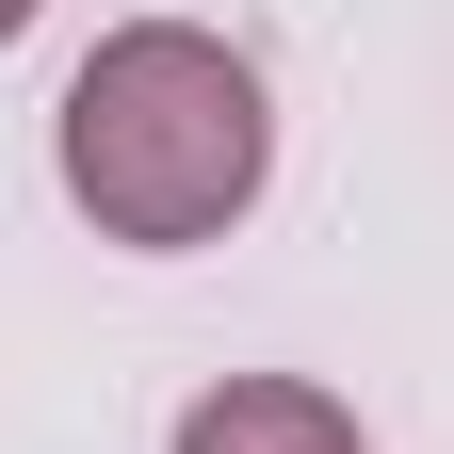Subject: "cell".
Masks as SVG:
<instances>
[{"label":"cell","instance_id":"cell-1","mask_svg":"<svg viewBox=\"0 0 454 454\" xmlns=\"http://www.w3.org/2000/svg\"><path fill=\"white\" fill-rule=\"evenodd\" d=\"M260 179H276V98H260V66L227 33L130 17V33L82 49V82H66V195L98 211V244H146V260L227 244L260 211Z\"/></svg>","mask_w":454,"mask_h":454},{"label":"cell","instance_id":"cell-2","mask_svg":"<svg viewBox=\"0 0 454 454\" xmlns=\"http://www.w3.org/2000/svg\"><path fill=\"white\" fill-rule=\"evenodd\" d=\"M162 454H373V438H357V406H340L325 373H227V389L179 406Z\"/></svg>","mask_w":454,"mask_h":454},{"label":"cell","instance_id":"cell-3","mask_svg":"<svg viewBox=\"0 0 454 454\" xmlns=\"http://www.w3.org/2000/svg\"><path fill=\"white\" fill-rule=\"evenodd\" d=\"M33 17H49V0H0V49H17V33H33Z\"/></svg>","mask_w":454,"mask_h":454}]
</instances>
